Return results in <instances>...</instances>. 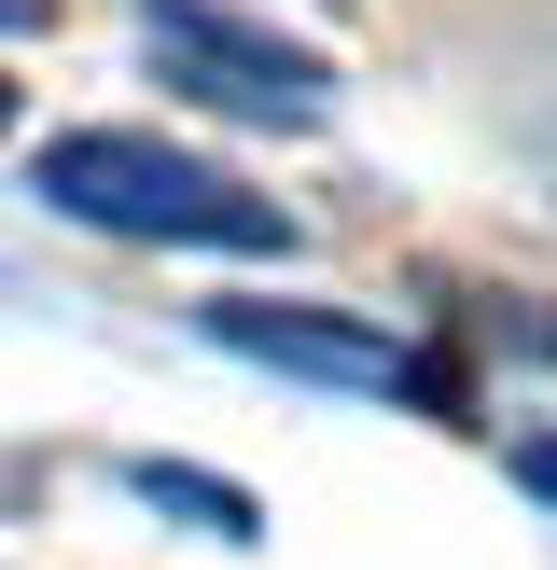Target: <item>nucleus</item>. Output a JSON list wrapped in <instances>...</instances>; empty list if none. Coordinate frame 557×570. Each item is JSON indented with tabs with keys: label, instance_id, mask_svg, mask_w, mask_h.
Segmentation results:
<instances>
[{
	"label": "nucleus",
	"instance_id": "423d86ee",
	"mask_svg": "<svg viewBox=\"0 0 557 570\" xmlns=\"http://www.w3.org/2000/svg\"><path fill=\"white\" fill-rule=\"evenodd\" d=\"M501 473H516L529 501H557V432H516V445H501Z\"/></svg>",
	"mask_w": 557,
	"mask_h": 570
},
{
	"label": "nucleus",
	"instance_id": "f03ea898",
	"mask_svg": "<svg viewBox=\"0 0 557 570\" xmlns=\"http://www.w3.org/2000/svg\"><path fill=\"white\" fill-rule=\"evenodd\" d=\"M139 42H154V70L195 111H237V126H321L334 111V56L278 42L237 0H139Z\"/></svg>",
	"mask_w": 557,
	"mask_h": 570
},
{
	"label": "nucleus",
	"instance_id": "7ed1b4c3",
	"mask_svg": "<svg viewBox=\"0 0 557 570\" xmlns=\"http://www.w3.org/2000/svg\"><path fill=\"white\" fill-rule=\"evenodd\" d=\"M209 321V348H237V362H278V376H321V390H404V404H432V417H473V376L446 348H404L390 321H362V306H265V293H223V306H195Z\"/></svg>",
	"mask_w": 557,
	"mask_h": 570
},
{
	"label": "nucleus",
	"instance_id": "0eeeda50",
	"mask_svg": "<svg viewBox=\"0 0 557 570\" xmlns=\"http://www.w3.org/2000/svg\"><path fill=\"white\" fill-rule=\"evenodd\" d=\"M0 28H56V0H0Z\"/></svg>",
	"mask_w": 557,
	"mask_h": 570
},
{
	"label": "nucleus",
	"instance_id": "20e7f679",
	"mask_svg": "<svg viewBox=\"0 0 557 570\" xmlns=\"http://www.w3.org/2000/svg\"><path fill=\"white\" fill-rule=\"evenodd\" d=\"M126 488L154 501V515L209 529V543H265V501H251V488H223V473H195V460H126Z\"/></svg>",
	"mask_w": 557,
	"mask_h": 570
},
{
	"label": "nucleus",
	"instance_id": "6e6552de",
	"mask_svg": "<svg viewBox=\"0 0 557 570\" xmlns=\"http://www.w3.org/2000/svg\"><path fill=\"white\" fill-rule=\"evenodd\" d=\"M14 126H28V98H14V83H0V139H14Z\"/></svg>",
	"mask_w": 557,
	"mask_h": 570
},
{
	"label": "nucleus",
	"instance_id": "39448f33",
	"mask_svg": "<svg viewBox=\"0 0 557 570\" xmlns=\"http://www.w3.org/2000/svg\"><path fill=\"white\" fill-rule=\"evenodd\" d=\"M488 334H501V348H529V362H557V306H544V293H501Z\"/></svg>",
	"mask_w": 557,
	"mask_h": 570
},
{
	"label": "nucleus",
	"instance_id": "f257e3e1",
	"mask_svg": "<svg viewBox=\"0 0 557 570\" xmlns=\"http://www.w3.org/2000/svg\"><path fill=\"white\" fill-rule=\"evenodd\" d=\"M28 195L84 237H126V250H293V209L251 195L237 167L182 154L154 126H56L28 154Z\"/></svg>",
	"mask_w": 557,
	"mask_h": 570
}]
</instances>
